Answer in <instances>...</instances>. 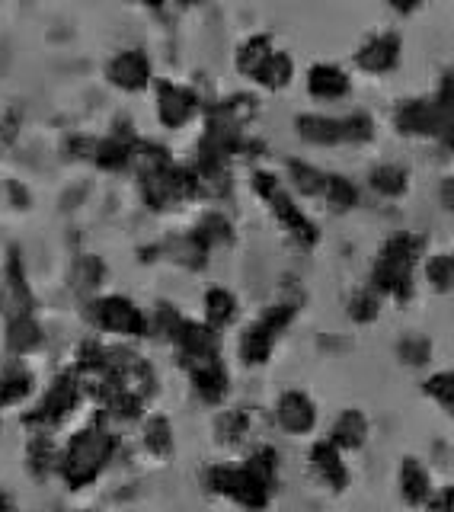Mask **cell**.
I'll use <instances>...</instances> for the list:
<instances>
[{
	"instance_id": "cell-45",
	"label": "cell",
	"mask_w": 454,
	"mask_h": 512,
	"mask_svg": "<svg viewBox=\"0 0 454 512\" xmlns=\"http://www.w3.org/2000/svg\"><path fill=\"white\" fill-rule=\"evenodd\" d=\"M189 4H202V0H189Z\"/></svg>"
},
{
	"instance_id": "cell-36",
	"label": "cell",
	"mask_w": 454,
	"mask_h": 512,
	"mask_svg": "<svg viewBox=\"0 0 454 512\" xmlns=\"http://www.w3.org/2000/svg\"><path fill=\"white\" fill-rule=\"evenodd\" d=\"M426 394L439 404L442 410H448L454 416V372H439L426 381Z\"/></svg>"
},
{
	"instance_id": "cell-29",
	"label": "cell",
	"mask_w": 454,
	"mask_h": 512,
	"mask_svg": "<svg viewBox=\"0 0 454 512\" xmlns=\"http://www.w3.org/2000/svg\"><path fill=\"white\" fill-rule=\"evenodd\" d=\"M323 202H327L333 212H349V208L359 202V189H355L346 176H330L327 173V183H323Z\"/></svg>"
},
{
	"instance_id": "cell-22",
	"label": "cell",
	"mask_w": 454,
	"mask_h": 512,
	"mask_svg": "<svg viewBox=\"0 0 454 512\" xmlns=\"http://www.w3.org/2000/svg\"><path fill=\"white\" fill-rule=\"evenodd\" d=\"M205 324L208 327H215V330H224L227 324H234V317H237V298L234 292H227V288L215 285V288H208L205 292Z\"/></svg>"
},
{
	"instance_id": "cell-26",
	"label": "cell",
	"mask_w": 454,
	"mask_h": 512,
	"mask_svg": "<svg viewBox=\"0 0 454 512\" xmlns=\"http://www.w3.org/2000/svg\"><path fill=\"white\" fill-rule=\"evenodd\" d=\"M368 180H371V189H375L378 196H384V199H397V196H403V192H407V170L397 167V164H381V167H375Z\"/></svg>"
},
{
	"instance_id": "cell-9",
	"label": "cell",
	"mask_w": 454,
	"mask_h": 512,
	"mask_svg": "<svg viewBox=\"0 0 454 512\" xmlns=\"http://www.w3.org/2000/svg\"><path fill=\"white\" fill-rule=\"evenodd\" d=\"M454 112L439 106L435 100H407L394 109V125L410 138H442Z\"/></svg>"
},
{
	"instance_id": "cell-28",
	"label": "cell",
	"mask_w": 454,
	"mask_h": 512,
	"mask_svg": "<svg viewBox=\"0 0 454 512\" xmlns=\"http://www.w3.org/2000/svg\"><path fill=\"white\" fill-rule=\"evenodd\" d=\"M29 394H32V375L23 372V368H13V372L0 375V410L23 404Z\"/></svg>"
},
{
	"instance_id": "cell-3",
	"label": "cell",
	"mask_w": 454,
	"mask_h": 512,
	"mask_svg": "<svg viewBox=\"0 0 454 512\" xmlns=\"http://www.w3.org/2000/svg\"><path fill=\"white\" fill-rule=\"evenodd\" d=\"M298 314V304L291 301H279V304H269V308L259 314V320H253V324L240 333V359L243 365H266L272 349H275V340L291 327V320H295Z\"/></svg>"
},
{
	"instance_id": "cell-10",
	"label": "cell",
	"mask_w": 454,
	"mask_h": 512,
	"mask_svg": "<svg viewBox=\"0 0 454 512\" xmlns=\"http://www.w3.org/2000/svg\"><path fill=\"white\" fill-rule=\"evenodd\" d=\"M170 343L180 352V362H196V359H212L221 356V333L199 320H180V327L173 330Z\"/></svg>"
},
{
	"instance_id": "cell-15",
	"label": "cell",
	"mask_w": 454,
	"mask_h": 512,
	"mask_svg": "<svg viewBox=\"0 0 454 512\" xmlns=\"http://www.w3.org/2000/svg\"><path fill=\"white\" fill-rule=\"evenodd\" d=\"M307 461H311V471H314V477L320 480L323 487H330L336 493H343L349 487V468H346V461H343V452H339V448L330 439L314 442Z\"/></svg>"
},
{
	"instance_id": "cell-41",
	"label": "cell",
	"mask_w": 454,
	"mask_h": 512,
	"mask_svg": "<svg viewBox=\"0 0 454 512\" xmlns=\"http://www.w3.org/2000/svg\"><path fill=\"white\" fill-rule=\"evenodd\" d=\"M426 0H391V7L397 10V13H413V10H419L423 7Z\"/></svg>"
},
{
	"instance_id": "cell-25",
	"label": "cell",
	"mask_w": 454,
	"mask_h": 512,
	"mask_svg": "<svg viewBox=\"0 0 454 512\" xmlns=\"http://www.w3.org/2000/svg\"><path fill=\"white\" fill-rule=\"evenodd\" d=\"M275 52L272 48V39L269 36H253L240 45V52H237V71L240 74H247V77H256V71L263 68L266 58Z\"/></svg>"
},
{
	"instance_id": "cell-16",
	"label": "cell",
	"mask_w": 454,
	"mask_h": 512,
	"mask_svg": "<svg viewBox=\"0 0 454 512\" xmlns=\"http://www.w3.org/2000/svg\"><path fill=\"white\" fill-rule=\"evenodd\" d=\"M355 64L368 74H387L400 64V36L397 32H378L362 42V48L355 52Z\"/></svg>"
},
{
	"instance_id": "cell-35",
	"label": "cell",
	"mask_w": 454,
	"mask_h": 512,
	"mask_svg": "<svg viewBox=\"0 0 454 512\" xmlns=\"http://www.w3.org/2000/svg\"><path fill=\"white\" fill-rule=\"evenodd\" d=\"M378 308H381V301L375 288H362V292H355L349 301V317L355 324H371V320L378 317Z\"/></svg>"
},
{
	"instance_id": "cell-5",
	"label": "cell",
	"mask_w": 454,
	"mask_h": 512,
	"mask_svg": "<svg viewBox=\"0 0 454 512\" xmlns=\"http://www.w3.org/2000/svg\"><path fill=\"white\" fill-rule=\"evenodd\" d=\"M87 320L100 333H112V336L141 340V336L151 333V317L125 295H96L93 301H87Z\"/></svg>"
},
{
	"instance_id": "cell-39",
	"label": "cell",
	"mask_w": 454,
	"mask_h": 512,
	"mask_svg": "<svg viewBox=\"0 0 454 512\" xmlns=\"http://www.w3.org/2000/svg\"><path fill=\"white\" fill-rule=\"evenodd\" d=\"M429 512H454V487H442L435 496H429Z\"/></svg>"
},
{
	"instance_id": "cell-38",
	"label": "cell",
	"mask_w": 454,
	"mask_h": 512,
	"mask_svg": "<svg viewBox=\"0 0 454 512\" xmlns=\"http://www.w3.org/2000/svg\"><path fill=\"white\" fill-rule=\"evenodd\" d=\"M435 103L445 106L448 112H454V68L445 71L442 84H439V96H435Z\"/></svg>"
},
{
	"instance_id": "cell-21",
	"label": "cell",
	"mask_w": 454,
	"mask_h": 512,
	"mask_svg": "<svg viewBox=\"0 0 454 512\" xmlns=\"http://www.w3.org/2000/svg\"><path fill=\"white\" fill-rule=\"evenodd\" d=\"M42 327L36 324V317L32 314H16L10 324H7V346L16 356H29V352H36L42 346Z\"/></svg>"
},
{
	"instance_id": "cell-44",
	"label": "cell",
	"mask_w": 454,
	"mask_h": 512,
	"mask_svg": "<svg viewBox=\"0 0 454 512\" xmlns=\"http://www.w3.org/2000/svg\"><path fill=\"white\" fill-rule=\"evenodd\" d=\"M138 4H148V7H157V4H160V0H138Z\"/></svg>"
},
{
	"instance_id": "cell-31",
	"label": "cell",
	"mask_w": 454,
	"mask_h": 512,
	"mask_svg": "<svg viewBox=\"0 0 454 512\" xmlns=\"http://www.w3.org/2000/svg\"><path fill=\"white\" fill-rule=\"evenodd\" d=\"M196 237L202 240V244L208 250H215V247H224V244H231V237H234V228H231V221H227L224 215L212 212V215H205L199 221V228H196Z\"/></svg>"
},
{
	"instance_id": "cell-34",
	"label": "cell",
	"mask_w": 454,
	"mask_h": 512,
	"mask_svg": "<svg viewBox=\"0 0 454 512\" xmlns=\"http://www.w3.org/2000/svg\"><path fill=\"white\" fill-rule=\"evenodd\" d=\"M132 151H135V144H128L122 138H109L96 148V160H100V167L106 170H122L125 164H132Z\"/></svg>"
},
{
	"instance_id": "cell-13",
	"label": "cell",
	"mask_w": 454,
	"mask_h": 512,
	"mask_svg": "<svg viewBox=\"0 0 454 512\" xmlns=\"http://www.w3.org/2000/svg\"><path fill=\"white\" fill-rule=\"evenodd\" d=\"M275 423H279L288 436H307L317 426V407L304 391H285L275 400Z\"/></svg>"
},
{
	"instance_id": "cell-24",
	"label": "cell",
	"mask_w": 454,
	"mask_h": 512,
	"mask_svg": "<svg viewBox=\"0 0 454 512\" xmlns=\"http://www.w3.org/2000/svg\"><path fill=\"white\" fill-rule=\"evenodd\" d=\"M291 74H295V64H291V58L285 52H272L263 68L256 71L253 80H256V84H263L266 90H282V87H288Z\"/></svg>"
},
{
	"instance_id": "cell-20",
	"label": "cell",
	"mask_w": 454,
	"mask_h": 512,
	"mask_svg": "<svg viewBox=\"0 0 454 512\" xmlns=\"http://www.w3.org/2000/svg\"><path fill=\"white\" fill-rule=\"evenodd\" d=\"M400 493L410 506H423L432 496V484H429V471L423 468V461L416 458H403L400 464Z\"/></svg>"
},
{
	"instance_id": "cell-17",
	"label": "cell",
	"mask_w": 454,
	"mask_h": 512,
	"mask_svg": "<svg viewBox=\"0 0 454 512\" xmlns=\"http://www.w3.org/2000/svg\"><path fill=\"white\" fill-rule=\"evenodd\" d=\"M307 93L314 100H343L349 93V74L336 64H314L307 74Z\"/></svg>"
},
{
	"instance_id": "cell-23",
	"label": "cell",
	"mask_w": 454,
	"mask_h": 512,
	"mask_svg": "<svg viewBox=\"0 0 454 512\" xmlns=\"http://www.w3.org/2000/svg\"><path fill=\"white\" fill-rule=\"evenodd\" d=\"M141 442L154 458L173 455V426H170L167 416H160V413L148 416V423H144V432H141Z\"/></svg>"
},
{
	"instance_id": "cell-37",
	"label": "cell",
	"mask_w": 454,
	"mask_h": 512,
	"mask_svg": "<svg viewBox=\"0 0 454 512\" xmlns=\"http://www.w3.org/2000/svg\"><path fill=\"white\" fill-rule=\"evenodd\" d=\"M397 356L407 365H426L429 356H432V343L423 340V336H407V340H400Z\"/></svg>"
},
{
	"instance_id": "cell-18",
	"label": "cell",
	"mask_w": 454,
	"mask_h": 512,
	"mask_svg": "<svg viewBox=\"0 0 454 512\" xmlns=\"http://www.w3.org/2000/svg\"><path fill=\"white\" fill-rule=\"evenodd\" d=\"M368 439V416L362 410H343L336 416V423L330 429V442L339 452H355Z\"/></svg>"
},
{
	"instance_id": "cell-1",
	"label": "cell",
	"mask_w": 454,
	"mask_h": 512,
	"mask_svg": "<svg viewBox=\"0 0 454 512\" xmlns=\"http://www.w3.org/2000/svg\"><path fill=\"white\" fill-rule=\"evenodd\" d=\"M116 448H119L116 432H109L106 426H87L74 432L68 445L61 448V464H58L64 487L68 490L90 487L109 468V461L116 458Z\"/></svg>"
},
{
	"instance_id": "cell-19",
	"label": "cell",
	"mask_w": 454,
	"mask_h": 512,
	"mask_svg": "<svg viewBox=\"0 0 454 512\" xmlns=\"http://www.w3.org/2000/svg\"><path fill=\"white\" fill-rule=\"evenodd\" d=\"M61 464V448L52 442V436H32L29 448H26V468L36 480H45L58 474Z\"/></svg>"
},
{
	"instance_id": "cell-7",
	"label": "cell",
	"mask_w": 454,
	"mask_h": 512,
	"mask_svg": "<svg viewBox=\"0 0 454 512\" xmlns=\"http://www.w3.org/2000/svg\"><path fill=\"white\" fill-rule=\"evenodd\" d=\"M80 397H84V391H80L74 372L58 375L52 381V388H48V394L42 397V404L23 416V426L32 432V436H52V432L77 410Z\"/></svg>"
},
{
	"instance_id": "cell-6",
	"label": "cell",
	"mask_w": 454,
	"mask_h": 512,
	"mask_svg": "<svg viewBox=\"0 0 454 512\" xmlns=\"http://www.w3.org/2000/svg\"><path fill=\"white\" fill-rule=\"evenodd\" d=\"M253 189L263 196L266 202H269V208H272V215L279 218V224L282 228L295 237V244H301V247H314L317 244V237H320V231H317V224L307 218L301 208L295 205V199L288 196V192L282 189V180L279 176H272V173H266V170H259V173H253Z\"/></svg>"
},
{
	"instance_id": "cell-27",
	"label": "cell",
	"mask_w": 454,
	"mask_h": 512,
	"mask_svg": "<svg viewBox=\"0 0 454 512\" xmlns=\"http://www.w3.org/2000/svg\"><path fill=\"white\" fill-rule=\"evenodd\" d=\"M243 468H247L253 477L263 480V484L272 490H275V484H279V452H275L272 445H259L256 452H250V458L243 461Z\"/></svg>"
},
{
	"instance_id": "cell-42",
	"label": "cell",
	"mask_w": 454,
	"mask_h": 512,
	"mask_svg": "<svg viewBox=\"0 0 454 512\" xmlns=\"http://www.w3.org/2000/svg\"><path fill=\"white\" fill-rule=\"evenodd\" d=\"M0 512H16V503H13V496L7 490H0Z\"/></svg>"
},
{
	"instance_id": "cell-40",
	"label": "cell",
	"mask_w": 454,
	"mask_h": 512,
	"mask_svg": "<svg viewBox=\"0 0 454 512\" xmlns=\"http://www.w3.org/2000/svg\"><path fill=\"white\" fill-rule=\"evenodd\" d=\"M439 196H442V205L448 208V212H454V176H448V180L442 183Z\"/></svg>"
},
{
	"instance_id": "cell-12",
	"label": "cell",
	"mask_w": 454,
	"mask_h": 512,
	"mask_svg": "<svg viewBox=\"0 0 454 512\" xmlns=\"http://www.w3.org/2000/svg\"><path fill=\"white\" fill-rule=\"evenodd\" d=\"M106 77H109L112 87L138 93L151 84V61L141 48H125V52H119L106 64Z\"/></svg>"
},
{
	"instance_id": "cell-11",
	"label": "cell",
	"mask_w": 454,
	"mask_h": 512,
	"mask_svg": "<svg viewBox=\"0 0 454 512\" xmlns=\"http://www.w3.org/2000/svg\"><path fill=\"white\" fill-rule=\"evenodd\" d=\"M183 368L189 372L192 391L199 394L202 404H208V407H218V404H224L227 391H231V375H227V368H224L221 356L186 362Z\"/></svg>"
},
{
	"instance_id": "cell-30",
	"label": "cell",
	"mask_w": 454,
	"mask_h": 512,
	"mask_svg": "<svg viewBox=\"0 0 454 512\" xmlns=\"http://www.w3.org/2000/svg\"><path fill=\"white\" fill-rule=\"evenodd\" d=\"M215 432L224 445H240L250 436V413L247 410H224L215 423Z\"/></svg>"
},
{
	"instance_id": "cell-32",
	"label": "cell",
	"mask_w": 454,
	"mask_h": 512,
	"mask_svg": "<svg viewBox=\"0 0 454 512\" xmlns=\"http://www.w3.org/2000/svg\"><path fill=\"white\" fill-rule=\"evenodd\" d=\"M288 170H291V180H295L298 192H304V196H311V199H320L323 196V183H327V173H320L317 167H307V164H301V160H291Z\"/></svg>"
},
{
	"instance_id": "cell-33",
	"label": "cell",
	"mask_w": 454,
	"mask_h": 512,
	"mask_svg": "<svg viewBox=\"0 0 454 512\" xmlns=\"http://www.w3.org/2000/svg\"><path fill=\"white\" fill-rule=\"evenodd\" d=\"M426 279L435 292H454V253H439L426 263Z\"/></svg>"
},
{
	"instance_id": "cell-4",
	"label": "cell",
	"mask_w": 454,
	"mask_h": 512,
	"mask_svg": "<svg viewBox=\"0 0 454 512\" xmlns=\"http://www.w3.org/2000/svg\"><path fill=\"white\" fill-rule=\"evenodd\" d=\"M205 487L218 496H227V500L247 512H263L272 500V487L253 477L243 464H212L205 471Z\"/></svg>"
},
{
	"instance_id": "cell-2",
	"label": "cell",
	"mask_w": 454,
	"mask_h": 512,
	"mask_svg": "<svg viewBox=\"0 0 454 512\" xmlns=\"http://www.w3.org/2000/svg\"><path fill=\"white\" fill-rule=\"evenodd\" d=\"M426 250V237L419 234H394L378 250V260L371 266V288L378 295H391L397 301H410L413 295V269Z\"/></svg>"
},
{
	"instance_id": "cell-43",
	"label": "cell",
	"mask_w": 454,
	"mask_h": 512,
	"mask_svg": "<svg viewBox=\"0 0 454 512\" xmlns=\"http://www.w3.org/2000/svg\"><path fill=\"white\" fill-rule=\"evenodd\" d=\"M442 141H445V144H451V148H454V119H451V125H448V132L442 135Z\"/></svg>"
},
{
	"instance_id": "cell-8",
	"label": "cell",
	"mask_w": 454,
	"mask_h": 512,
	"mask_svg": "<svg viewBox=\"0 0 454 512\" xmlns=\"http://www.w3.org/2000/svg\"><path fill=\"white\" fill-rule=\"evenodd\" d=\"M298 135L307 144H365L375 135V122L365 112H352V116L333 119V116H301L298 119Z\"/></svg>"
},
{
	"instance_id": "cell-14",
	"label": "cell",
	"mask_w": 454,
	"mask_h": 512,
	"mask_svg": "<svg viewBox=\"0 0 454 512\" xmlns=\"http://www.w3.org/2000/svg\"><path fill=\"white\" fill-rule=\"evenodd\" d=\"M199 109L196 90L180 87V84H160L157 87V119L167 128H183Z\"/></svg>"
}]
</instances>
